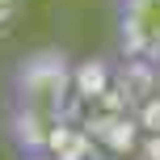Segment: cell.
Segmentation results:
<instances>
[{
    "mask_svg": "<svg viewBox=\"0 0 160 160\" xmlns=\"http://www.w3.org/2000/svg\"><path fill=\"white\" fill-rule=\"evenodd\" d=\"M76 97V63L59 47L25 51L4 76V127L25 156H42L68 122Z\"/></svg>",
    "mask_w": 160,
    "mask_h": 160,
    "instance_id": "1",
    "label": "cell"
},
{
    "mask_svg": "<svg viewBox=\"0 0 160 160\" xmlns=\"http://www.w3.org/2000/svg\"><path fill=\"white\" fill-rule=\"evenodd\" d=\"M118 51L135 63H160V0H114Z\"/></svg>",
    "mask_w": 160,
    "mask_h": 160,
    "instance_id": "2",
    "label": "cell"
},
{
    "mask_svg": "<svg viewBox=\"0 0 160 160\" xmlns=\"http://www.w3.org/2000/svg\"><path fill=\"white\" fill-rule=\"evenodd\" d=\"M139 127H143L148 135H160V97H148V101L139 105Z\"/></svg>",
    "mask_w": 160,
    "mask_h": 160,
    "instance_id": "3",
    "label": "cell"
},
{
    "mask_svg": "<svg viewBox=\"0 0 160 160\" xmlns=\"http://www.w3.org/2000/svg\"><path fill=\"white\" fill-rule=\"evenodd\" d=\"M139 160H160V135H148V139H143V152H139Z\"/></svg>",
    "mask_w": 160,
    "mask_h": 160,
    "instance_id": "4",
    "label": "cell"
},
{
    "mask_svg": "<svg viewBox=\"0 0 160 160\" xmlns=\"http://www.w3.org/2000/svg\"><path fill=\"white\" fill-rule=\"evenodd\" d=\"M25 160H55V156H51V152H42V156H25Z\"/></svg>",
    "mask_w": 160,
    "mask_h": 160,
    "instance_id": "5",
    "label": "cell"
}]
</instances>
